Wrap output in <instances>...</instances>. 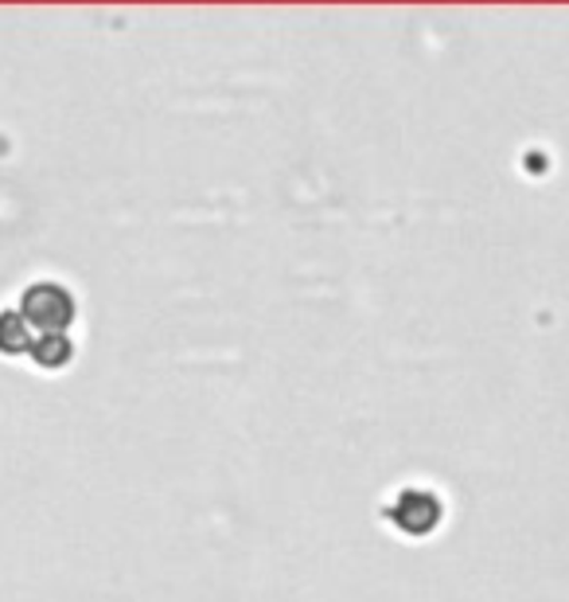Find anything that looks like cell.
<instances>
[{"mask_svg":"<svg viewBox=\"0 0 569 602\" xmlns=\"http://www.w3.org/2000/svg\"><path fill=\"white\" fill-rule=\"evenodd\" d=\"M36 341H32V329H28L24 314H0V353H28Z\"/></svg>","mask_w":569,"mask_h":602,"instance_id":"2","label":"cell"},{"mask_svg":"<svg viewBox=\"0 0 569 602\" xmlns=\"http://www.w3.org/2000/svg\"><path fill=\"white\" fill-rule=\"evenodd\" d=\"M71 314H74L71 294H67L63 286H56V282H40V286H32L24 294V322L28 325H40V329L56 333L71 322Z\"/></svg>","mask_w":569,"mask_h":602,"instance_id":"1","label":"cell"}]
</instances>
